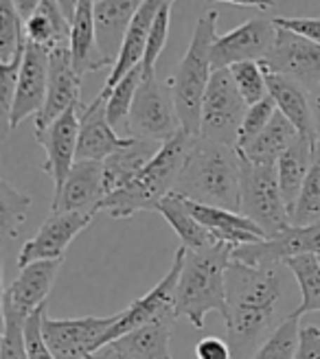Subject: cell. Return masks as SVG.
<instances>
[{
  "label": "cell",
  "mask_w": 320,
  "mask_h": 359,
  "mask_svg": "<svg viewBox=\"0 0 320 359\" xmlns=\"http://www.w3.org/2000/svg\"><path fill=\"white\" fill-rule=\"evenodd\" d=\"M195 357L198 359H233V351H230V344L226 339L208 335L195 344Z\"/></svg>",
  "instance_id": "f6af8a7d"
},
{
  "label": "cell",
  "mask_w": 320,
  "mask_h": 359,
  "mask_svg": "<svg viewBox=\"0 0 320 359\" xmlns=\"http://www.w3.org/2000/svg\"><path fill=\"white\" fill-rule=\"evenodd\" d=\"M0 359H29L25 342V320L9 309H3V339H0Z\"/></svg>",
  "instance_id": "60d3db41"
},
{
  "label": "cell",
  "mask_w": 320,
  "mask_h": 359,
  "mask_svg": "<svg viewBox=\"0 0 320 359\" xmlns=\"http://www.w3.org/2000/svg\"><path fill=\"white\" fill-rule=\"evenodd\" d=\"M95 210H68V212H51L46 222L35 232L18 255V267H25L33 261L64 259L68 245L84 228L91 226Z\"/></svg>",
  "instance_id": "4fadbf2b"
},
{
  "label": "cell",
  "mask_w": 320,
  "mask_h": 359,
  "mask_svg": "<svg viewBox=\"0 0 320 359\" xmlns=\"http://www.w3.org/2000/svg\"><path fill=\"white\" fill-rule=\"evenodd\" d=\"M274 22L320 44V18H274Z\"/></svg>",
  "instance_id": "ee69618b"
},
{
  "label": "cell",
  "mask_w": 320,
  "mask_h": 359,
  "mask_svg": "<svg viewBox=\"0 0 320 359\" xmlns=\"http://www.w3.org/2000/svg\"><path fill=\"white\" fill-rule=\"evenodd\" d=\"M248 103L241 97L230 68H215L202 101L200 136L237 147V136Z\"/></svg>",
  "instance_id": "ba28073f"
},
{
  "label": "cell",
  "mask_w": 320,
  "mask_h": 359,
  "mask_svg": "<svg viewBox=\"0 0 320 359\" xmlns=\"http://www.w3.org/2000/svg\"><path fill=\"white\" fill-rule=\"evenodd\" d=\"M95 355H97V353H95Z\"/></svg>",
  "instance_id": "f5cc1de1"
},
{
  "label": "cell",
  "mask_w": 320,
  "mask_h": 359,
  "mask_svg": "<svg viewBox=\"0 0 320 359\" xmlns=\"http://www.w3.org/2000/svg\"><path fill=\"white\" fill-rule=\"evenodd\" d=\"M235 245L218 241L202 250H187L175 290V313L195 329H204L211 311L226 316V272Z\"/></svg>",
  "instance_id": "3957f363"
},
{
  "label": "cell",
  "mask_w": 320,
  "mask_h": 359,
  "mask_svg": "<svg viewBox=\"0 0 320 359\" xmlns=\"http://www.w3.org/2000/svg\"><path fill=\"white\" fill-rule=\"evenodd\" d=\"M88 359H103V357H99V355H91V357H88Z\"/></svg>",
  "instance_id": "816d5d0a"
},
{
  "label": "cell",
  "mask_w": 320,
  "mask_h": 359,
  "mask_svg": "<svg viewBox=\"0 0 320 359\" xmlns=\"http://www.w3.org/2000/svg\"><path fill=\"white\" fill-rule=\"evenodd\" d=\"M241 156V154H239ZM239 212L253 219L265 237H276L292 226L290 210L286 206L279 184L276 165L251 163L241 156V200Z\"/></svg>",
  "instance_id": "8992f818"
},
{
  "label": "cell",
  "mask_w": 320,
  "mask_h": 359,
  "mask_svg": "<svg viewBox=\"0 0 320 359\" xmlns=\"http://www.w3.org/2000/svg\"><path fill=\"white\" fill-rule=\"evenodd\" d=\"M81 79L73 66L70 44L51 48L48 95L42 112L35 116V128H46L70 107H81Z\"/></svg>",
  "instance_id": "ac0fdd59"
},
{
  "label": "cell",
  "mask_w": 320,
  "mask_h": 359,
  "mask_svg": "<svg viewBox=\"0 0 320 359\" xmlns=\"http://www.w3.org/2000/svg\"><path fill=\"white\" fill-rule=\"evenodd\" d=\"M173 193L200 204L239 212L241 156L237 147L198 136L185 160Z\"/></svg>",
  "instance_id": "7a4b0ae2"
},
{
  "label": "cell",
  "mask_w": 320,
  "mask_h": 359,
  "mask_svg": "<svg viewBox=\"0 0 320 359\" xmlns=\"http://www.w3.org/2000/svg\"><path fill=\"white\" fill-rule=\"evenodd\" d=\"M62 263L64 259H48L33 261L20 267L15 280L5 287L3 292V309H9L20 320H27L35 309L46 304L48 294L62 269Z\"/></svg>",
  "instance_id": "e0dca14e"
},
{
  "label": "cell",
  "mask_w": 320,
  "mask_h": 359,
  "mask_svg": "<svg viewBox=\"0 0 320 359\" xmlns=\"http://www.w3.org/2000/svg\"><path fill=\"white\" fill-rule=\"evenodd\" d=\"M279 265H248L233 259L226 272V342L233 359L253 355L276 320L281 300Z\"/></svg>",
  "instance_id": "6da1fadb"
},
{
  "label": "cell",
  "mask_w": 320,
  "mask_h": 359,
  "mask_svg": "<svg viewBox=\"0 0 320 359\" xmlns=\"http://www.w3.org/2000/svg\"><path fill=\"white\" fill-rule=\"evenodd\" d=\"M70 55H73V66L79 77L114 66V62L99 46L95 0H79L77 11L73 15V29H70Z\"/></svg>",
  "instance_id": "7402d4cb"
},
{
  "label": "cell",
  "mask_w": 320,
  "mask_h": 359,
  "mask_svg": "<svg viewBox=\"0 0 320 359\" xmlns=\"http://www.w3.org/2000/svg\"><path fill=\"white\" fill-rule=\"evenodd\" d=\"M160 147H163V142H158V140L128 136L126 145L103 160L105 195L128 187L132 180L147 167V163L158 154Z\"/></svg>",
  "instance_id": "d4e9b609"
},
{
  "label": "cell",
  "mask_w": 320,
  "mask_h": 359,
  "mask_svg": "<svg viewBox=\"0 0 320 359\" xmlns=\"http://www.w3.org/2000/svg\"><path fill=\"white\" fill-rule=\"evenodd\" d=\"M318 259H320V257H318Z\"/></svg>",
  "instance_id": "db71d44e"
},
{
  "label": "cell",
  "mask_w": 320,
  "mask_h": 359,
  "mask_svg": "<svg viewBox=\"0 0 320 359\" xmlns=\"http://www.w3.org/2000/svg\"><path fill=\"white\" fill-rule=\"evenodd\" d=\"M156 212L163 215L165 222L173 228V232L180 237V243L187 250H202V248L218 243V239L211 235V230L191 212L185 197L175 193L167 195L165 200L158 204Z\"/></svg>",
  "instance_id": "4dcf8cb0"
},
{
  "label": "cell",
  "mask_w": 320,
  "mask_h": 359,
  "mask_svg": "<svg viewBox=\"0 0 320 359\" xmlns=\"http://www.w3.org/2000/svg\"><path fill=\"white\" fill-rule=\"evenodd\" d=\"M195 138L198 136L182 128L175 136L165 140L147 167L128 187L103 197L99 210H105L114 219H130L140 210H156L158 204L175 191V182Z\"/></svg>",
  "instance_id": "277c9868"
},
{
  "label": "cell",
  "mask_w": 320,
  "mask_h": 359,
  "mask_svg": "<svg viewBox=\"0 0 320 359\" xmlns=\"http://www.w3.org/2000/svg\"><path fill=\"white\" fill-rule=\"evenodd\" d=\"M108 95L101 93L79 112V140H77V160H99L119 151L128 142V136H121L108 121Z\"/></svg>",
  "instance_id": "d6986e66"
},
{
  "label": "cell",
  "mask_w": 320,
  "mask_h": 359,
  "mask_svg": "<svg viewBox=\"0 0 320 359\" xmlns=\"http://www.w3.org/2000/svg\"><path fill=\"white\" fill-rule=\"evenodd\" d=\"M27 48L25 18L13 0H0V62H11Z\"/></svg>",
  "instance_id": "e575fe53"
},
{
  "label": "cell",
  "mask_w": 320,
  "mask_h": 359,
  "mask_svg": "<svg viewBox=\"0 0 320 359\" xmlns=\"http://www.w3.org/2000/svg\"><path fill=\"white\" fill-rule=\"evenodd\" d=\"M206 3H228V5H235V7H255L261 11H268L276 5L274 0H206Z\"/></svg>",
  "instance_id": "7dc6e473"
},
{
  "label": "cell",
  "mask_w": 320,
  "mask_h": 359,
  "mask_svg": "<svg viewBox=\"0 0 320 359\" xmlns=\"http://www.w3.org/2000/svg\"><path fill=\"white\" fill-rule=\"evenodd\" d=\"M25 29H27L29 42L46 46L51 50V48L70 44V29H73V22L68 20V15L64 13L58 0H42L40 7L25 20Z\"/></svg>",
  "instance_id": "f1b7e54d"
},
{
  "label": "cell",
  "mask_w": 320,
  "mask_h": 359,
  "mask_svg": "<svg viewBox=\"0 0 320 359\" xmlns=\"http://www.w3.org/2000/svg\"><path fill=\"white\" fill-rule=\"evenodd\" d=\"M105 197L103 163L99 160H77L70 169L64 187L53 193L51 212L68 210H99Z\"/></svg>",
  "instance_id": "44dd1931"
},
{
  "label": "cell",
  "mask_w": 320,
  "mask_h": 359,
  "mask_svg": "<svg viewBox=\"0 0 320 359\" xmlns=\"http://www.w3.org/2000/svg\"><path fill=\"white\" fill-rule=\"evenodd\" d=\"M230 73L248 105H253L270 95L268 90V68L263 62H239L230 66Z\"/></svg>",
  "instance_id": "8d00e7d4"
},
{
  "label": "cell",
  "mask_w": 320,
  "mask_h": 359,
  "mask_svg": "<svg viewBox=\"0 0 320 359\" xmlns=\"http://www.w3.org/2000/svg\"><path fill=\"white\" fill-rule=\"evenodd\" d=\"M180 130L182 121L178 114L169 79H158L156 73H145L130 110V136L165 142Z\"/></svg>",
  "instance_id": "52a82bcc"
},
{
  "label": "cell",
  "mask_w": 320,
  "mask_h": 359,
  "mask_svg": "<svg viewBox=\"0 0 320 359\" xmlns=\"http://www.w3.org/2000/svg\"><path fill=\"white\" fill-rule=\"evenodd\" d=\"M121 318L119 313L112 316H84V318H51L48 311L42 322V331L48 348L58 359H88L95 355L101 346V337L105 331Z\"/></svg>",
  "instance_id": "30bf717a"
},
{
  "label": "cell",
  "mask_w": 320,
  "mask_h": 359,
  "mask_svg": "<svg viewBox=\"0 0 320 359\" xmlns=\"http://www.w3.org/2000/svg\"><path fill=\"white\" fill-rule=\"evenodd\" d=\"M58 3L62 5L64 13L68 15V20L73 22V15H75V11H77V5H79V0H58Z\"/></svg>",
  "instance_id": "f907efd6"
},
{
  "label": "cell",
  "mask_w": 320,
  "mask_h": 359,
  "mask_svg": "<svg viewBox=\"0 0 320 359\" xmlns=\"http://www.w3.org/2000/svg\"><path fill=\"white\" fill-rule=\"evenodd\" d=\"M286 265L300 287V304L292 316L303 318L305 313H320V259L314 255H300L288 259Z\"/></svg>",
  "instance_id": "1f68e13d"
},
{
  "label": "cell",
  "mask_w": 320,
  "mask_h": 359,
  "mask_svg": "<svg viewBox=\"0 0 320 359\" xmlns=\"http://www.w3.org/2000/svg\"><path fill=\"white\" fill-rule=\"evenodd\" d=\"M22 57L25 50L18 53V55L11 62H0V107H3V138L9 136V114L13 107V99H15V88H18V77H20V66H22Z\"/></svg>",
  "instance_id": "b9f144b4"
},
{
  "label": "cell",
  "mask_w": 320,
  "mask_h": 359,
  "mask_svg": "<svg viewBox=\"0 0 320 359\" xmlns=\"http://www.w3.org/2000/svg\"><path fill=\"white\" fill-rule=\"evenodd\" d=\"M163 3L165 0H145V3L140 5V9L136 11V15L132 18V22L126 31L121 53H119L114 66L110 68V75L103 83V90H112L123 77L130 73V70H134L136 66L143 64L154 18H156L158 9L163 7Z\"/></svg>",
  "instance_id": "603a6c76"
},
{
  "label": "cell",
  "mask_w": 320,
  "mask_h": 359,
  "mask_svg": "<svg viewBox=\"0 0 320 359\" xmlns=\"http://www.w3.org/2000/svg\"><path fill=\"white\" fill-rule=\"evenodd\" d=\"M13 3H15V7H18V11H20L22 13V18H25V20H27V18L35 11V9H38L40 7V3H42V0H13Z\"/></svg>",
  "instance_id": "681fc988"
},
{
  "label": "cell",
  "mask_w": 320,
  "mask_h": 359,
  "mask_svg": "<svg viewBox=\"0 0 320 359\" xmlns=\"http://www.w3.org/2000/svg\"><path fill=\"white\" fill-rule=\"evenodd\" d=\"M48 68H51V50L27 40L25 57L18 77L15 99L9 114V130L20 128L29 116H38L46 103L48 95Z\"/></svg>",
  "instance_id": "9a60e30c"
},
{
  "label": "cell",
  "mask_w": 320,
  "mask_h": 359,
  "mask_svg": "<svg viewBox=\"0 0 320 359\" xmlns=\"http://www.w3.org/2000/svg\"><path fill=\"white\" fill-rule=\"evenodd\" d=\"M185 202L195 217H198L211 230V235L222 243H230V245L239 248L244 243H255L261 239H268L265 237V232L253 219H248L246 215H241L237 210L211 206V204H200V202L187 200V197H185Z\"/></svg>",
  "instance_id": "cb8c5ba5"
},
{
  "label": "cell",
  "mask_w": 320,
  "mask_h": 359,
  "mask_svg": "<svg viewBox=\"0 0 320 359\" xmlns=\"http://www.w3.org/2000/svg\"><path fill=\"white\" fill-rule=\"evenodd\" d=\"M187 248L180 245L173 255V263L169 267V272L165 274V278L160 280L156 287L145 294L136 298L128 309L121 311V318L110 327V331H105V335L101 337V346H108L110 342H114L116 337L126 335L130 331H134L140 325H147V322L154 320H163V318H171L178 320L175 313V290H178V280H180V269H182V259H185Z\"/></svg>",
  "instance_id": "9c48e42d"
},
{
  "label": "cell",
  "mask_w": 320,
  "mask_h": 359,
  "mask_svg": "<svg viewBox=\"0 0 320 359\" xmlns=\"http://www.w3.org/2000/svg\"><path fill=\"white\" fill-rule=\"evenodd\" d=\"M300 136V132L292 125V121L276 110L272 121L253 142H248L244 149H237L246 160L259 165H276V160L283 156L292 142Z\"/></svg>",
  "instance_id": "f546056e"
},
{
  "label": "cell",
  "mask_w": 320,
  "mask_h": 359,
  "mask_svg": "<svg viewBox=\"0 0 320 359\" xmlns=\"http://www.w3.org/2000/svg\"><path fill=\"white\" fill-rule=\"evenodd\" d=\"M218 18L220 13L215 9L204 11L198 18L185 57L178 64L175 73L169 77L182 128L193 136H200L202 101L213 75L211 53L218 40Z\"/></svg>",
  "instance_id": "5b68a950"
},
{
  "label": "cell",
  "mask_w": 320,
  "mask_h": 359,
  "mask_svg": "<svg viewBox=\"0 0 320 359\" xmlns=\"http://www.w3.org/2000/svg\"><path fill=\"white\" fill-rule=\"evenodd\" d=\"M143 64L136 66L134 70L123 77L112 90H103L108 95V101H105V107H108V121L112 123V128L121 134L123 130H128V121H130V110H132V103L136 97V90L143 81Z\"/></svg>",
  "instance_id": "d6a6232c"
},
{
  "label": "cell",
  "mask_w": 320,
  "mask_h": 359,
  "mask_svg": "<svg viewBox=\"0 0 320 359\" xmlns=\"http://www.w3.org/2000/svg\"><path fill=\"white\" fill-rule=\"evenodd\" d=\"M314 147H316L314 138L298 136L276 160L279 184H281L283 200H286V206L290 210V217H292V210H294L298 197H300V191H303V184L307 180L312 160H314Z\"/></svg>",
  "instance_id": "83f0119b"
},
{
  "label": "cell",
  "mask_w": 320,
  "mask_h": 359,
  "mask_svg": "<svg viewBox=\"0 0 320 359\" xmlns=\"http://www.w3.org/2000/svg\"><path fill=\"white\" fill-rule=\"evenodd\" d=\"M33 136L46 151L44 171L53 180L55 193H58L64 187L70 169L77 163L79 107H70L62 116L51 121L46 128H35Z\"/></svg>",
  "instance_id": "2e32d148"
},
{
  "label": "cell",
  "mask_w": 320,
  "mask_h": 359,
  "mask_svg": "<svg viewBox=\"0 0 320 359\" xmlns=\"http://www.w3.org/2000/svg\"><path fill=\"white\" fill-rule=\"evenodd\" d=\"M296 316H288L276 329L261 342V346L248 357V359H296L300 327Z\"/></svg>",
  "instance_id": "836d02e7"
},
{
  "label": "cell",
  "mask_w": 320,
  "mask_h": 359,
  "mask_svg": "<svg viewBox=\"0 0 320 359\" xmlns=\"http://www.w3.org/2000/svg\"><path fill=\"white\" fill-rule=\"evenodd\" d=\"M33 200L22 193L13 189L7 180L0 182V210H3V232L5 237H18V228L27 222V215L31 208Z\"/></svg>",
  "instance_id": "74e56055"
},
{
  "label": "cell",
  "mask_w": 320,
  "mask_h": 359,
  "mask_svg": "<svg viewBox=\"0 0 320 359\" xmlns=\"http://www.w3.org/2000/svg\"><path fill=\"white\" fill-rule=\"evenodd\" d=\"M263 66L268 73L286 75L312 90L320 81V44L279 27L274 46L263 60Z\"/></svg>",
  "instance_id": "5bb4252c"
},
{
  "label": "cell",
  "mask_w": 320,
  "mask_h": 359,
  "mask_svg": "<svg viewBox=\"0 0 320 359\" xmlns=\"http://www.w3.org/2000/svg\"><path fill=\"white\" fill-rule=\"evenodd\" d=\"M276 110H279L276 101L270 95L253 105H248L241 128H239V136H237V149H244L248 142H253L265 128H268V123L272 121Z\"/></svg>",
  "instance_id": "ab89813d"
},
{
  "label": "cell",
  "mask_w": 320,
  "mask_h": 359,
  "mask_svg": "<svg viewBox=\"0 0 320 359\" xmlns=\"http://www.w3.org/2000/svg\"><path fill=\"white\" fill-rule=\"evenodd\" d=\"M173 325L171 318L147 322L99 348L97 355L103 359H173L169 351Z\"/></svg>",
  "instance_id": "ffe728a7"
},
{
  "label": "cell",
  "mask_w": 320,
  "mask_h": 359,
  "mask_svg": "<svg viewBox=\"0 0 320 359\" xmlns=\"http://www.w3.org/2000/svg\"><path fill=\"white\" fill-rule=\"evenodd\" d=\"M145 0H95V25L101 50L116 62L132 18Z\"/></svg>",
  "instance_id": "484cf974"
},
{
  "label": "cell",
  "mask_w": 320,
  "mask_h": 359,
  "mask_svg": "<svg viewBox=\"0 0 320 359\" xmlns=\"http://www.w3.org/2000/svg\"><path fill=\"white\" fill-rule=\"evenodd\" d=\"M276 22L274 18H253L237 29L218 35L213 44V70L215 68H230L239 62H263L274 46L276 40Z\"/></svg>",
  "instance_id": "8fae6325"
},
{
  "label": "cell",
  "mask_w": 320,
  "mask_h": 359,
  "mask_svg": "<svg viewBox=\"0 0 320 359\" xmlns=\"http://www.w3.org/2000/svg\"><path fill=\"white\" fill-rule=\"evenodd\" d=\"M314 255L320 257V222L292 224L281 235L261 239L255 243H244L235 248L233 259L248 265H281L292 257Z\"/></svg>",
  "instance_id": "7c38bea8"
},
{
  "label": "cell",
  "mask_w": 320,
  "mask_h": 359,
  "mask_svg": "<svg viewBox=\"0 0 320 359\" xmlns=\"http://www.w3.org/2000/svg\"><path fill=\"white\" fill-rule=\"evenodd\" d=\"M173 3H175V0H165L163 7L158 9V13L154 18V25H152V31H149V40H147V48H145V57H143V70H145V73H156L158 60H160V55H163V50L167 46Z\"/></svg>",
  "instance_id": "f35d334b"
},
{
  "label": "cell",
  "mask_w": 320,
  "mask_h": 359,
  "mask_svg": "<svg viewBox=\"0 0 320 359\" xmlns=\"http://www.w3.org/2000/svg\"><path fill=\"white\" fill-rule=\"evenodd\" d=\"M296 359H320V329L309 325L300 329Z\"/></svg>",
  "instance_id": "bcb514c9"
},
{
  "label": "cell",
  "mask_w": 320,
  "mask_h": 359,
  "mask_svg": "<svg viewBox=\"0 0 320 359\" xmlns=\"http://www.w3.org/2000/svg\"><path fill=\"white\" fill-rule=\"evenodd\" d=\"M309 103H312V116H314L316 140H320V81L309 90Z\"/></svg>",
  "instance_id": "c3c4849f"
},
{
  "label": "cell",
  "mask_w": 320,
  "mask_h": 359,
  "mask_svg": "<svg viewBox=\"0 0 320 359\" xmlns=\"http://www.w3.org/2000/svg\"><path fill=\"white\" fill-rule=\"evenodd\" d=\"M314 222H320V140H316L314 160H312L307 180L292 210V224L300 226V224H314Z\"/></svg>",
  "instance_id": "d590c367"
},
{
  "label": "cell",
  "mask_w": 320,
  "mask_h": 359,
  "mask_svg": "<svg viewBox=\"0 0 320 359\" xmlns=\"http://www.w3.org/2000/svg\"><path fill=\"white\" fill-rule=\"evenodd\" d=\"M268 90H270V97L276 101V107L292 121V125L300 132V136L316 140L309 90L303 83H298L286 75H279V73H268Z\"/></svg>",
  "instance_id": "4316f807"
},
{
  "label": "cell",
  "mask_w": 320,
  "mask_h": 359,
  "mask_svg": "<svg viewBox=\"0 0 320 359\" xmlns=\"http://www.w3.org/2000/svg\"><path fill=\"white\" fill-rule=\"evenodd\" d=\"M48 307L42 304L40 309H35L27 320H25V342H27V355L29 359H58L48 348L44 331H42V322L46 316Z\"/></svg>",
  "instance_id": "7bdbcfd3"
}]
</instances>
